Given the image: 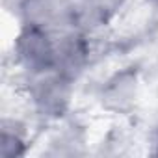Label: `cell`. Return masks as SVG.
<instances>
[{
    "mask_svg": "<svg viewBox=\"0 0 158 158\" xmlns=\"http://www.w3.org/2000/svg\"><path fill=\"white\" fill-rule=\"evenodd\" d=\"M17 61L32 76L56 67V37L50 28L39 24H24L15 39Z\"/></svg>",
    "mask_w": 158,
    "mask_h": 158,
    "instance_id": "obj_1",
    "label": "cell"
},
{
    "mask_svg": "<svg viewBox=\"0 0 158 158\" xmlns=\"http://www.w3.org/2000/svg\"><path fill=\"white\" fill-rule=\"evenodd\" d=\"M71 82L67 76L58 71H47L41 74H34L30 95L35 108L43 115L58 117L61 115L71 101Z\"/></svg>",
    "mask_w": 158,
    "mask_h": 158,
    "instance_id": "obj_2",
    "label": "cell"
},
{
    "mask_svg": "<svg viewBox=\"0 0 158 158\" xmlns=\"http://www.w3.org/2000/svg\"><path fill=\"white\" fill-rule=\"evenodd\" d=\"M88 56H89L88 41L80 32L69 30V32H63L60 37H56V67H54V71L61 73L69 80H74L84 71Z\"/></svg>",
    "mask_w": 158,
    "mask_h": 158,
    "instance_id": "obj_3",
    "label": "cell"
},
{
    "mask_svg": "<svg viewBox=\"0 0 158 158\" xmlns=\"http://www.w3.org/2000/svg\"><path fill=\"white\" fill-rule=\"evenodd\" d=\"M19 10L24 19V24L39 26H60L61 21L69 23L71 8L63 0H19Z\"/></svg>",
    "mask_w": 158,
    "mask_h": 158,
    "instance_id": "obj_4",
    "label": "cell"
},
{
    "mask_svg": "<svg viewBox=\"0 0 158 158\" xmlns=\"http://www.w3.org/2000/svg\"><path fill=\"white\" fill-rule=\"evenodd\" d=\"M108 101H115L119 104L123 102H128L130 97H132V91H134V80L128 78L127 74H117L114 80L108 82Z\"/></svg>",
    "mask_w": 158,
    "mask_h": 158,
    "instance_id": "obj_5",
    "label": "cell"
},
{
    "mask_svg": "<svg viewBox=\"0 0 158 158\" xmlns=\"http://www.w3.org/2000/svg\"><path fill=\"white\" fill-rule=\"evenodd\" d=\"M123 2L125 0H84V8L93 19L106 21L123 6Z\"/></svg>",
    "mask_w": 158,
    "mask_h": 158,
    "instance_id": "obj_6",
    "label": "cell"
},
{
    "mask_svg": "<svg viewBox=\"0 0 158 158\" xmlns=\"http://www.w3.org/2000/svg\"><path fill=\"white\" fill-rule=\"evenodd\" d=\"M147 2H158V0H147Z\"/></svg>",
    "mask_w": 158,
    "mask_h": 158,
    "instance_id": "obj_7",
    "label": "cell"
}]
</instances>
